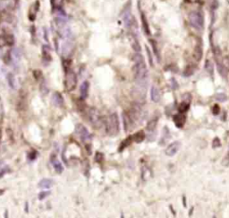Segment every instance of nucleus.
I'll return each instance as SVG.
<instances>
[{
    "label": "nucleus",
    "instance_id": "obj_6",
    "mask_svg": "<svg viewBox=\"0 0 229 218\" xmlns=\"http://www.w3.org/2000/svg\"><path fill=\"white\" fill-rule=\"evenodd\" d=\"M74 132L77 135V137L81 139L82 142H86L87 140L90 139V133H89L88 129L85 128V126H83L82 124H77L75 126Z\"/></svg>",
    "mask_w": 229,
    "mask_h": 218
},
{
    "label": "nucleus",
    "instance_id": "obj_28",
    "mask_svg": "<svg viewBox=\"0 0 229 218\" xmlns=\"http://www.w3.org/2000/svg\"><path fill=\"white\" fill-rule=\"evenodd\" d=\"M205 68L207 70V72L209 73L210 75H213V72H214V66H213L212 62L210 60H206L205 63Z\"/></svg>",
    "mask_w": 229,
    "mask_h": 218
},
{
    "label": "nucleus",
    "instance_id": "obj_13",
    "mask_svg": "<svg viewBox=\"0 0 229 218\" xmlns=\"http://www.w3.org/2000/svg\"><path fill=\"white\" fill-rule=\"evenodd\" d=\"M51 161H52V165H53V167H54L55 170L57 171V173L61 174V173L64 171V166H63L62 162L57 160L56 155H54V158H53V157L51 158Z\"/></svg>",
    "mask_w": 229,
    "mask_h": 218
},
{
    "label": "nucleus",
    "instance_id": "obj_29",
    "mask_svg": "<svg viewBox=\"0 0 229 218\" xmlns=\"http://www.w3.org/2000/svg\"><path fill=\"white\" fill-rule=\"evenodd\" d=\"M193 73H194V68L192 67V66L189 65V66H187L185 67L184 71L183 73V75L188 77V76H191Z\"/></svg>",
    "mask_w": 229,
    "mask_h": 218
},
{
    "label": "nucleus",
    "instance_id": "obj_9",
    "mask_svg": "<svg viewBox=\"0 0 229 218\" xmlns=\"http://www.w3.org/2000/svg\"><path fill=\"white\" fill-rule=\"evenodd\" d=\"M122 118H123L124 131L127 132V131H129L130 129H132V128L134 126V123L132 122V119L130 118L128 111H123V114H122Z\"/></svg>",
    "mask_w": 229,
    "mask_h": 218
},
{
    "label": "nucleus",
    "instance_id": "obj_44",
    "mask_svg": "<svg viewBox=\"0 0 229 218\" xmlns=\"http://www.w3.org/2000/svg\"><path fill=\"white\" fill-rule=\"evenodd\" d=\"M6 169L2 170H1V172H0V178L3 177V176H4V175L6 174Z\"/></svg>",
    "mask_w": 229,
    "mask_h": 218
},
{
    "label": "nucleus",
    "instance_id": "obj_40",
    "mask_svg": "<svg viewBox=\"0 0 229 218\" xmlns=\"http://www.w3.org/2000/svg\"><path fill=\"white\" fill-rule=\"evenodd\" d=\"M3 60H4V62L6 63V65H9V63L11 62V54H10V52H6V54L4 56V58H3Z\"/></svg>",
    "mask_w": 229,
    "mask_h": 218
},
{
    "label": "nucleus",
    "instance_id": "obj_14",
    "mask_svg": "<svg viewBox=\"0 0 229 218\" xmlns=\"http://www.w3.org/2000/svg\"><path fill=\"white\" fill-rule=\"evenodd\" d=\"M216 63H217V69H218V71L219 73V75H220L222 77H227V73H228V68L225 66V65L223 64V62L222 61H219L218 59H217L216 60Z\"/></svg>",
    "mask_w": 229,
    "mask_h": 218
},
{
    "label": "nucleus",
    "instance_id": "obj_46",
    "mask_svg": "<svg viewBox=\"0 0 229 218\" xmlns=\"http://www.w3.org/2000/svg\"><path fill=\"white\" fill-rule=\"evenodd\" d=\"M26 212H28V203H26Z\"/></svg>",
    "mask_w": 229,
    "mask_h": 218
},
{
    "label": "nucleus",
    "instance_id": "obj_4",
    "mask_svg": "<svg viewBox=\"0 0 229 218\" xmlns=\"http://www.w3.org/2000/svg\"><path fill=\"white\" fill-rule=\"evenodd\" d=\"M88 119L90 123L95 128V129H99L103 125V119L100 112L98 111L94 107H91L88 111Z\"/></svg>",
    "mask_w": 229,
    "mask_h": 218
},
{
    "label": "nucleus",
    "instance_id": "obj_17",
    "mask_svg": "<svg viewBox=\"0 0 229 218\" xmlns=\"http://www.w3.org/2000/svg\"><path fill=\"white\" fill-rule=\"evenodd\" d=\"M42 57H43V60L46 63H49L52 60L51 53H50V48L47 45H44L42 47Z\"/></svg>",
    "mask_w": 229,
    "mask_h": 218
},
{
    "label": "nucleus",
    "instance_id": "obj_39",
    "mask_svg": "<svg viewBox=\"0 0 229 218\" xmlns=\"http://www.w3.org/2000/svg\"><path fill=\"white\" fill-rule=\"evenodd\" d=\"M6 40L5 35H0V48H4L5 46H6Z\"/></svg>",
    "mask_w": 229,
    "mask_h": 218
},
{
    "label": "nucleus",
    "instance_id": "obj_2",
    "mask_svg": "<svg viewBox=\"0 0 229 218\" xmlns=\"http://www.w3.org/2000/svg\"><path fill=\"white\" fill-rule=\"evenodd\" d=\"M105 126H106V133L111 136L114 137L116 136L119 131H120V121L117 113L114 112L110 114L108 118L105 121Z\"/></svg>",
    "mask_w": 229,
    "mask_h": 218
},
{
    "label": "nucleus",
    "instance_id": "obj_8",
    "mask_svg": "<svg viewBox=\"0 0 229 218\" xmlns=\"http://www.w3.org/2000/svg\"><path fill=\"white\" fill-rule=\"evenodd\" d=\"M173 120L175 125L176 126V128L178 129H182L186 121V116L184 113H179V114H175L173 116Z\"/></svg>",
    "mask_w": 229,
    "mask_h": 218
},
{
    "label": "nucleus",
    "instance_id": "obj_42",
    "mask_svg": "<svg viewBox=\"0 0 229 218\" xmlns=\"http://www.w3.org/2000/svg\"><path fill=\"white\" fill-rule=\"evenodd\" d=\"M179 87V85H178V84H177V82L175 81V78H172L171 80V88L173 90H176V89Z\"/></svg>",
    "mask_w": 229,
    "mask_h": 218
},
{
    "label": "nucleus",
    "instance_id": "obj_47",
    "mask_svg": "<svg viewBox=\"0 0 229 218\" xmlns=\"http://www.w3.org/2000/svg\"><path fill=\"white\" fill-rule=\"evenodd\" d=\"M1 137H2V131H1V129H0V140H1Z\"/></svg>",
    "mask_w": 229,
    "mask_h": 218
},
{
    "label": "nucleus",
    "instance_id": "obj_16",
    "mask_svg": "<svg viewBox=\"0 0 229 218\" xmlns=\"http://www.w3.org/2000/svg\"><path fill=\"white\" fill-rule=\"evenodd\" d=\"M40 7H41V4H40L39 1H36L34 6H32V8L30 9V12H29V19H30V21H34L35 20L36 14L38 13Z\"/></svg>",
    "mask_w": 229,
    "mask_h": 218
},
{
    "label": "nucleus",
    "instance_id": "obj_5",
    "mask_svg": "<svg viewBox=\"0 0 229 218\" xmlns=\"http://www.w3.org/2000/svg\"><path fill=\"white\" fill-rule=\"evenodd\" d=\"M76 85H77V76L74 71L69 69L68 71H66V78H65L66 91L70 93V92L74 91L76 87Z\"/></svg>",
    "mask_w": 229,
    "mask_h": 218
},
{
    "label": "nucleus",
    "instance_id": "obj_20",
    "mask_svg": "<svg viewBox=\"0 0 229 218\" xmlns=\"http://www.w3.org/2000/svg\"><path fill=\"white\" fill-rule=\"evenodd\" d=\"M53 184H54V181L51 179H42L39 182V187L44 189H49L52 187Z\"/></svg>",
    "mask_w": 229,
    "mask_h": 218
},
{
    "label": "nucleus",
    "instance_id": "obj_48",
    "mask_svg": "<svg viewBox=\"0 0 229 218\" xmlns=\"http://www.w3.org/2000/svg\"><path fill=\"white\" fill-rule=\"evenodd\" d=\"M228 154H229V146H228Z\"/></svg>",
    "mask_w": 229,
    "mask_h": 218
},
{
    "label": "nucleus",
    "instance_id": "obj_33",
    "mask_svg": "<svg viewBox=\"0 0 229 218\" xmlns=\"http://www.w3.org/2000/svg\"><path fill=\"white\" fill-rule=\"evenodd\" d=\"M37 156H38V152L36 150H34V149L28 153V159L30 161H34L37 158Z\"/></svg>",
    "mask_w": 229,
    "mask_h": 218
},
{
    "label": "nucleus",
    "instance_id": "obj_22",
    "mask_svg": "<svg viewBox=\"0 0 229 218\" xmlns=\"http://www.w3.org/2000/svg\"><path fill=\"white\" fill-rule=\"evenodd\" d=\"M132 142H133L132 136H130V137H128L127 138H125L123 142L121 143L120 146H119V152H122V151H123L126 147H128L129 145H131Z\"/></svg>",
    "mask_w": 229,
    "mask_h": 218
},
{
    "label": "nucleus",
    "instance_id": "obj_38",
    "mask_svg": "<svg viewBox=\"0 0 229 218\" xmlns=\"http://www.w3.org/2000/svg\"><path fill=\"white\" fill-rule=\"evenodd\" d=\"M33 76H34V78L35 79H37V80H39V79H41L42 78V72H41V70H34L33 71Z\"/></svg>",
    "mask_w": 229,
    "mask_h": 218
},
{
    "label": "nucleus",
    "instance_id": "obj_32",
    "mask_svg": "<svg viewBox=\"0 0 229 218\" xmlns=\"http://www.w3.org/2000/svg\"><path fill=\"white\" fill-rule=\"evenodd\" d=\"M103 160H104V153L101 152H97L95 154V161L98 163H101Z\"/></svg>",
    "mask_w": 229,
    "mask_h": 218
},
{
    "label": "nucleus",
    "instance_id": "obj_37",
    "mask_svg": "<svg viewBox=\"0 0 229 218\" xmlns=\"http://www.w3.org/2000/svg\"><path fill=\"white\" fill-rule=\"evenodd\" d=\"M220 145H221L220 139H219L218 137H215V138H214V140H213V143H212L213 148H218V147H219Z\"/></svg>",
    "mask_w": 229,
    "mask_h": 218
},
{
    "label": "nucleus",
    "instance_id": "obj_36",
    "mask_svg": "<svg viewBox=\"0 0 229 218\" xmlns=\"http://www.w3.org/2000/svg\"><path fill=\"white\" fill-rule=\"evenodd\" d=\"M62 2H63V0H51V5L53 7L55 8L60 7L62 5Z\"/></svg>",
    "mask_w": 229,
    "mask_h": 218
},
{
    "label": "nucleus",
    "instance_id": "obj_35",
    "mask_svg": "<svg viewBox=\"0 0 229 218\" xmlns=\"http://www.w3.org/2000/svg\"><path fill=\"white\" fill-rule=\"evenodd\" d=\"M50 193H51L50 191H42V192H40L38 198H39L40 200H44L47 197H49Z\"/></svg>",
    "mask_w": 229,
    "mask_h": 218
},
{
    "label": "nucleus",
    "instance_id": "obj_11",
    "mask_svg": "<svg viewBox=\"0 0 229 218\" xmlns=\"http://www.w3.org/2000/svg\"><path fill=\"white\" fill-rule=\"evenodd\" d=\"M150 98H151L152 102H158L161 99L160 90L156 85H152L150 88Z\"/></svg>",
    "mask_w": 229,
    "mask_h": 218
},
{
    "label": "nucleus",
    "instance_id": "obj_24",
    "mask_svg": "<svg viewBox=\"0 0 229 218\" xmlns=\"http://www.w3.org/2000/svg\"><path fill=\"white\" fill-rule=\"evenodd\" d=\"M157 124H158V118H154L148 122L146 129L149 132H153L157 128Z\"/></svg>",
    "mask_w": 229,
    "mask_h": 218
},
{
    "label": "nucleus",
    "instance_id": "obj_34",
    "mask_svg": "<svg viewBox=\"0 0 229 218\" xmlns=\"http://www.w3.org/2000/svg\"><path fill=\"white\" fill-rule=\"evenodd\" d=\"M146 52H147L149 62V64H150L151 66H154V64H153V57H152V54H151V52H150V49H149V47H147V46H146Z\"/></svg>",
    "mask_w": 229,
    "mask_h": 218
},
{
    "label": "nucleus",
    "instance_id": "obj_41",
    "mask_svg": "<svg viewBox=\"0 0 229 218\" xmlns=\"http://www.w3.org/2000/svg\"><path fill=\"white\" fill-rule=\"evenodd\" d=\"M212 112L214 115H218L220 112V108L218 104H215L212 108Z\"/></svg>",
    "mask_w": 229,
    "mask_h": 218
},
{
    "label": "nucleus",
    "instance_id": "obj_21",
    "mask_svg": "<svg viewBox=\"0 0 229 218\" xmlns=\"http://www.w3.org/2000/svg\"><path fill=\"white\" fill-rule=\"evenodd\" d=\"M6 80L8 83V85L12 89H16V81H15V77L14 75V74L12 73H8L6 75Z\"/></svg>",
    "mask_w": 229,
    "mask_h": 218
},
{
    "label": "nucleus",
    "instance_id": "obj_1",
    "mask_svg": "<svg viewBox=\"0 0 229 218\" xmlns=\"http://www.w3.org/2000/svg\"><path fill=\"white\" fill-rule=\"evenodd\" d=\"M132 72L136 83L139 85H142V84H144L148 78V68L145 64V60L134 63V66H132Z\"/></svg>",
    "mask_w": 229,
    "mask_h": 218
},
{
    "label": "nucleus",
    "instance_id": "obj_19",
    "mask_svg": "<svg viewBox=\"0 0 229 218\" xmlns=\"http://www.w3.org/2000/svg\"><path fill=\"white\" fill-rule=\"evenodd\" d=\"M140 19H141V25H142V29L145 32V34L149 36L150 35V30H149V23H148L147 18L144 14H141L140 16Z\"/></svg>",
    "mask_w": 229,
    "mask_h": 218
},
{
    "label": "nucleus",
    "instance_id": "obj_27",
    "mask_svg": "<svg viewBox=\"0 0 229 218\" xmlns=\"http://www.w3.org/2000/svg\"><path fill=\"white\" fill-rule=\"evenodd\" d=\"M190 108V102H187L185 101L182 102L180 104H179V107H178V111L180 113H185Z\"/></svg>",
    "mask_w": 229,
    "mask_h": 218
},
{
    "label": "nucleus",
    "instance_id": "obj_23",
    "mask_svg": "<svg viewBox=\"0 0 229 218\" xmlns=\"http://www.w3.org/2000/svg\"><path fill=\"white\" fill-rule=\"evenodd\" d=\"M131 46L135 52H140L141 51V47L140 45L139 40H137V38L134 37V36H132V38L131 39Z\"/></svg>",
    "mask_w": 229,
    "mask_h": 218
},
{
    "label": "nucleus",
    "instance_id": "obj_25",
    "mask_svg": "<svg viewBox=\"0 0 229 218\" xmlns=\"http://www.w3.org/2000/svg\"><path fill=\"white\" fill-rule=\"evenodd\" d=\"M40 91H41V93L43 95L48 94V93H49V88H48V85H47V82L44 78H41V82L40 84Z\"/></svg>",
    "mask_w": 229,
    "mask_h": 218
},
{
    "label": "nucleus",
    "instance_id": "obj_18",
    "mask_svg": "<svg viewBox=\"0 0 229 218\" xmlns=\"http://www.w3.org/2000/svg\"><path fill=\"white\" fill-rule=\"evenodd\" d=\"M145 137H146V135H145V133H144V131H143V130L137 131L135 134H133V135H132V139H133V142H135V143H137V144H140V143L143 142V141H144V139H145Z\"/></svg>",
    "mask_w": 229,
    "mask_h": 218
},
{
    "label": "nucleus",
    "instance_id": "obj_3",
    "mask_svg": "<svg viewBox=\"0 0 229 218\" xmlns=\"http://www.w3.org/2000/svg\"><path fill=\"white\" fill-rule=\"evenodd\" d=\"M189 23L192 28L201 31L204 26V17L200 11H192L189 15Z\"/></svg>",
    "mask_w": 229,
    "mask_h": 218
},
{
    "label": "nucleus",
    "instance_id": "obj_26",
    "mask_svg": "<svg viewBox=\"0 0 229 218\" xmlns=\"http://www.w3.org/2000/svg\"><path fill=\"white\" fill-rule=\"evenodd\" d=\"M150 44H151V47H152V49H153V52L155 54V56L157 57L158 62L160 61V53H159V50L158 48V45H157V42H156L154 40H149Z\"/></svg>",
    "mask_w": 229,
    "mask_h": 218
},
{
    "label": "nucleus",
    "instance_id": "obj_10",
    "mask_svg": "<svg viewBox=\"0 0 229 218\" xmlns=\"http://www.w3.org/2000/svg\"><path fill=\"white\" fill-rule=\"evenodd\" d=\"M89 90H90V83L89 81H84L80 87V93H81V100H85L89 96Z\"/></svg>",
    "mask_w": 229,
    "mask_h": 218
},
{
    "label": "nucleus",
    "instance_id": "obj_45",
    "mask_svg": "<svg viewBox=\"0 0 229 218\" xmlns=\"http://www.w3.org/2000/svg\"><path fill=\"white\" fill-rule=\"evenodd\" d=\"M4 193H5V189L4 188H0V196H2Z\"/></svg>",
    "mask_w": 229,
    "mask_h": 218
},
{
    "label": "nucleus",
    "instance_id": "obj_31",
    "mask_svg": "<svg viewBox=\"0 0 229 218\" xmlns=\"http://www.w3.org/2000/svg\"><path fill=\"white\" fill-rule=\"evenodd\" d=\"M215 98H216V100H217V101L221 102H225L227 100V94H226V93H217V94L215 95Z\"/></svg>",
    "mask_w": 229,
    "mask_h": 218
},
{
    "label": "nucleus",
    "instance_id": "obj_12",
    "mask_svg": "<svg viewBox=\"0 0 229 218\" xmlns=\"http://www.w3.org/2000/svg\"><path fill=\"white\" fill-rule=\"evenodd\" d=\"M64 97L59 93L56 92L52 95V103L55 105L56 107H62L64 105Z\"/></svg>",
    "mask_w": 229,
    "mask_h": 218
},
{
    "label": "nucleus",
    "instance_id": "obj_43",
    "mask_svg": "<svg viewBox=\"0 0 229 218\" xmlns=\"http://www.w3.org/2000/svg\"><path fill=\"white\" fill-rule=\"evenodd\" d=\"M222 164L223 165H228L229 164V159L228 158H225L223 161H222Z\"/></svg>",
    "mask_w": 229,
    "mask_h": 218
},
{
    "label": "nucleus",
    "instance_id": "obj_30",
    "mask_svg": "<svg viewBox=\"0 0 229 218\" xmlns=\"http://www.w3.org/2000/svg\"><path fill=\"white\" fill-rule=\"evenodd\" d=\"M5 37H6V44L7 46H13L15 42V37L13 34H5Z\"/></svg>",
    "mask_w": 229,
    "mask_h": 218
},
{
    "label": "nucleus",
    "instance_id": "obj_15",
    "mask_svg": "<svg viewBox=\"0 0 229 218\" xmlns=\"http://www.w3.org/2000/svg\"><path fill=\"white\" fill-rule=\"evenodd\" d=\"M202 56H203V49H202V47L198 44L195 46V48L193 49V53H192V57L193 58L196 60L197 62L201 61V58H202Z\"/></svg>",
    "mask_w": 229,
    "mask_h": 218
},
{
    "label": "nucleus",
    "instance_id": "obj_7",
    "mask_svg": "<svg viewBox=\"0 0 229 218\" xmlns=\"http://www.w3.org/2000/svg\"><path fill=\"white\" fill-rule=\"evenodd\" d=\"M180 147H181L180 142L175 141V142H173L172 144H170V145L166 147V151H165V153H166V155L168 156V157H173L174 155H175L176 153L180 150Z\"/></svg>",
    "mask_w": 229,
    "mask_h": 218
}]
</instances>
